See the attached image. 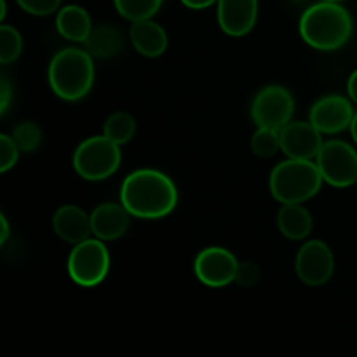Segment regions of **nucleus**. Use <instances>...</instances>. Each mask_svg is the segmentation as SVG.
<instances>
[{
  "label": "nucleus",
  "instance_id": "obj_3",
  "mask_svg": "<svg viewBox=\"0 0 357 357\" xmlns=\"http://www.w3.org/2000/svg\"><path fill=\"white\" fill-rule=\"evenodd\" d=\"M94 58L80 47H65L52 56L47 70L51 91L65 101H79L94 84Z\"/></svg>",
  "mask_w": 357,
  "mask_h": 357
},
{
  "label": "nucleus",
  "instance_id": "obj_33",
  "mask_svg": "<svg viewBox=\"0 0 357 357\" xmlns=\"http://www.w3.org/2000/svg\"><path fill=\"white\" fill-rule=\"evenodd\" d=\"M6 13H7V6L6 0H0V20H6Z\"/></svg>",
  "mask_w": 357,
  "mask_h": 357
},
{
  "label": "nucleus",
  "instance_id": "obj_12",
  "mask_svg": "<svg viewBox=\"0 0 357 357\" xmlns=\"http://www.w3.org/2000/svg\"><path fill=\"white\" fill-rule=\"evenodd\" d=\"M281 152L289 159L316 160L323 146V132L310 121H291L279 131Z\"/></svg>",
  "mask_w": 357,
  "mask_h": 357
},
{
  "label": "nucleus",
  "instance_id": "obj_34",
  "mask_svg": "<svg viewBox=\"0 0 357 357\" xmlns=\"http://www.w3.org/2000/svg\"><path fill=\"white\" fill-rule=\"evenodd\" d=\"M321 2H338L340 3V2H344V0H321Z\"/></svg>",
  "mask_w": 357,
  "mask_h": 357
},
{
  "label": "nucleus",
  "instance_id": "obj_23",
  "mask_svg": "<svg viewBox=\"0 0 357 357\" xmlns=\"http://www.w3.org/2000/svg\"><path fill=\"white\" fill-rule=\"evenodd\" d=\"M23 51V38L14 26L2 24L0 26V63L9 65L16 61Z\"/></svg>",
  "mask_w": 357,
  "mask_h": 357
},
{
  "label": "nucleus",
  "instance_id": "obj_13",
  "mask_svg": "<svg viewBox=\"0 0 357 357\" xmlns=\"http://www.w3.org/2000/svg\"><path fill=\"white\" fill-rule=\"evenodd\" d=\"M216 17L223 33L244 37L257 24L258 0H218Z\"/></svg>",
  "mask_w": 357,
  "mask_h": 357
},
{
  "label": "nucleus",
  "instance_id": "obj_21",
  "mask_svg": "<svg viewBox=\"0 0 357 357\" xmlns=\"http://www.w3.org/2000/svg\"><path fill=\"white\" fill-rule=\"evenodd\" d=\"M162 2L164 0H114L117 13L131 23L152 20L162 7Z\"/></svg>",
  "mask_w": 357,
  "mask_h": 357
},
{
  "label": "nucleus",
  "instance_id": "obj_28",
  "mask_svg": "<svg viewBox=\"0 0 357 357\" xmlns=\"http://www.w3.org/2000/svg\"><path fill=\"white\" fill-rule=\"evenodd\" d=\"M14 98V87L7 77H2L0 80V115H6L10 108Z\"/></svg>",
  "mask_w": 357,
  "mask_h": 357
},
{
  "label": "nucleus",
  "instance_id": "obj_17",
  "mask_svg": "<svg viewBox=\"0 0 357 357\" xmlns=\"http://www.w3.org/2000/svg\"><path fill=\"white\" fill-rule=\"evenodd\" d=\"M56 30L63 38L70 42H86L89 33L93 31V23H91V16L84 7L75 6H65L58 10L56 14Z\"/></svg>",
  "mask_w": 357,
  "mask_h": 357
},
{
  "label": "nucleus",
  "instance_id": "obj_35",
  "mask_svg": "<svg viewBox=\"0 0 357 357\" xmlns=\"http://www.w3.org/2000/svg\"><path fill=\"white\" fill-rule=\"evenodd\" d=\"M356 185H357V183H356Z\"/></svg>",
  "mask_w": 357,
  "mask_h": 357
},
{
  "label": "nucleus",
  "instance_id": "obj_30",
  "mask_svg": "<svg viewBox=\"0 0 357 357\" xmlns=\"http://www.w3.org/2000/svg\"><path fill=\"white\" fill-rule=\"evenodd\" d=\"M347 93H349V98L352 100V103L357 105V70H354V72L351 73V77H349Z\"/></svg>",
  "mask_w": 357,
  "mask_h": 357
},
{
  "label": "nucleus",
  "instance_id": "obj_9",
  "mask_svg": "<svg viewBox=\"0 0 357 357\" xmlns=\"http://www.w3.org/2000/svg\"><path fill=\"white\" fill-rule=\"evenodd\" d=\"M237 267L236 255L222 246L204 248L194 260L195 278L208 288H227L236 282Z\"/></svg>",
  "mask_w": 357,
  "mask_h": 357
},
{
  "label": "nucleus",
  "instance_id": "obj_27",
  "mask_svg": "<svg viewBox=\"0 0 357 357\" xmlns=\"http://www.w3.org/2000/svg\"><path fill=\"white\" fill-rule=\"evenodd\" d=\"M260 279V268L253 261H239L236 274V282L241 288H251Z\"/></svg>",
  "mask_w": 357,
  "mask_h": 357
},
{
  "label": "nucleus",
  "instance_id": "obj_10",
  "mask_svg": "<svg viewBox=\"0 0 357 357\" xmlns=\"http://www.w3.org/2000/svg\"><path fill=\"white\" fill-rule=\"evenodd\" d=\"M296 275L307 286H323L335 274V255L324 241H307L296 253Z\"/></svg>",
  "mask_w": 357,
  "mask_h": 357
},
{
  "label": "nucleus",
  "instance_id": "obj_25",
  "mask_svg": "<svg viewBox=\"0 0 357 357\" xmlns=\"http://www.w3.org/2000/svg\"><path fill=\"white\" fill-rule=\"evenodd\" d=\"M21 149L17 143L14 142L13 136L0 135V173H7L16 166L17 159H20Z\"/></svg>",
  "mask_w": 357,
  "mask_h": 357
},
{
  "label": "nucleus",
  "instance_id": "obj_24",
  "mask_svg": "<svg viewBox=\"0 0 357 357\" xmlns=\"http://www.w3.org/2000/svg\"><path fill=\"white\" fill-rule=\"evenodd\" d=\"M14 142L21 149V152H35L42 143V131L35 122L23 121L14 126L13 135Z\"/></svg>",
  "mask_w": 357,
  "mask_h": 357
},
{
  "label": "nucleus",
  "instance_id": "obj_2",
  "mask_svg": "<svg viewBox=\"0 0 357 357\" xmlns=\"http://www.w3.org/2000/svg\"><path fill=\"white\" fill-rule=\"evenodd\" d=\"M300 37L316 51H338L352 37V16L338 2H317L300 17Z\"/></svg>",
  "mask_w": 357,
  "mask_h": 357
},
{
  "label": "nucleus",
  "instance_id": "obj_29",
  "mask_svg": "<svg viewBox=\"0 0 357 357\" xmlns=\"http://www.w3.org/2000/svg\"><path fill=\"white\" fill-rule=\"evenodd\" d=\"M181 3H183L185 7H188V9L202 10L218 3V0H181Z\"/></svg>",
  "mask_w": 357,
  "mask_h": 357
},
{
  "label": "nucleus",
  "instance_id": "obj_20",
  "mask_svg": "<svg viewBox=\"0 0 357 357\" xmlns=\"http://www.w3.org/2000/svg\"><path fill=\"white\" fill-rule=\"evenodd\" d=\"M103 135L117 145H126L136 135V121L128 112H115L105 121Z\"/></svg>",
  "mask_w": 357,
  "mask_h": 357
},
{
  "label": "nucleus",
  "instance_id": "obj_5",
  "mask_svg": "<svg viewBox=\"0 0 357 357\" xmlns=\"http://www.w3.org/2000/svg\"><path fill=\"white\" fill-rule=\"evenodd\" d=\"M72 162L73 169L82 180L103 181L121 167V145L105 135L91 136L77 146Z\"/></svg>",
  "mask_w": 357,
  "mask_h": 357
},
{
  "label": "nucleus",
  "instance_id": "obj_31",
  "mask_svg": "<svg viewBox=\"0 0 357 357\" xmlns=\"http://www.w3.org/2000/svg\"><path fill=\"white\" fill-rule=\"evenodd\" d=\"M0 223H2V232H0V244H6L7 239H9V234H10V227L9 222L3 215H0Z\"/></svg>",
  "mask_w": 357,
  "mask_h": 357
},
{
  "label": "nucleus",
  "instance_id": "obj_6",
  "mask_svg": "<svg viewBox=\"0 0 357 357\" xmlns=\"http://www.w3.org/2000/svg\"><path fill=\"white\" fill-rule=\"evenodd\" d=\"M110 251L105 241L89 237L79 244H73L66 261L70 279L80 288H96L107 279L110 272Z\"/></svg>",
  "mask_w": 357,
  "mask_h": 357
},
{
  "label": "nucleus",
  "instance_id": "obj_11",
  "mask_svg": "<svg viewBox=\"0 0 357 357\" xmlns=\"http://www.w3.org/2000/svg\"><path fill=\"white\" fill-rule=\"evenodd\" d=\"M354 114L351 98L342 94H326L310 107L309 121L323 135H338L345 129H351Z\"/></svg>",
  "mask_w": 357,
  "mask_h": 357
},
{
  "label": "nucleus",
  "instance_id": "obj_7",
  "mask_svg": "<svg viewBox=\"0 0 357 357\" xmlns=\"http://www.w3.org/2000/svg\"><path fill=\"white\" fill-rule=\"evenodd\" d=\"M324 183L347 188L357 183V150L342 139L324 142L316 157Z\"/></svg>",
  "mask_w": 357,
  "mask_h": 357
},
{
  "label": "nucleus",
  "instance_id": "obj_8",
  "mask_svg": "<svg viewBox=\"0 0 357 357\" xmlns=\"http://www.w3.org/2000/svg\"><path fill=\"white\" fill-rule=\"evenodd\" d=\"M295 112V98L286 87L272 84L257 93L251 103V119L257 128H268L281 131L291 122Z\"/></svg>",
  "mask_w": 357,
  "mask_h": 357
},
{
  "label": "nucleus",
  "instance_id": "obj_18",
  "mask_svg": "<svg viewBox=\"0 0 357 357\" xmlns=\"http://www.w3.org/2000/svg\"><path fill=\"white\" fill-rule=\"evenodd\" d=\"M314 227L312 215L303 204H282L278 211V229L286 239L303 241Z\"/></svg>",
  "mask_w": 357,
  "mask_h": 357
},
{
  "label": "nucleus",
  "instance_id": "obj_15",
  "mask_svg": "<svg viewBox=\"0 0 357 357\" xmlns=\"http://www.w3.org/2000/svg\"><path fill=\"white\" fill-rule=\"evenodd\" d=\"M52 230L65 243L79 244L93 236L91 215H87L80 206L65 204L56 209L52 216Z\"/></svg>",
  "mask_w": 357,
  "mask_h": 357
},
{
  "label": "nucleus",
  "instance_id": "obj_19",
  "mask_svg": "<svg viewBox=\"0 0 357 357\" xmlns=\"http://www.w3.org/2000/svg\"><path fill=\"white\" fill-rule=\"evenodd\" d=\"M122 47H124V35L119 28L110 24H100L98 28H93L87 40L84 42V49L94 59L115 58Z\"/></svg>",
  "mask_w": 357,
  "mask_h": 357
},
{
  "label": "nucleus",
  "instance_id": "obj_26",
  "mask_svg": "<svg viewBox=\"0 0 357 357\" xmlns=\"http://www.w3.org/2000/svg\"><path fill=\"white\" fill-rule=\"evenodd\" d=\"M17 6L31 16H49L59 10L61 0H16Z\"/></svg>",
  "mask_w": 357,
  "mask_h": 357
},
{
  "label": "nucleus",
  "instance_id": "obj_1",
  "mask_svg": "<svg viewBox=\"0 0 357 357\" xmlns=\"http://www.w3.org/2000/svg\"><path fill=\"white\" fill-rule=\"evenodd\" d=\"M121 202L135 218L160 220L169 216L176 208L178 188L166 173L143 167L124 178Z\"/></svg>",
  "mask_w": 357,
  "mask_h": 357
},
{
  "label": "nucleus",
  "instance_id": "obj_32",
  "mask_svg": "<svg viewBox=\"0 0 357 357\" xmlns=\"http://www.w3.org/2000/svg\"><path fill=\"white\" fill-rule=\"evenodd\" d=\"M351 135H352V139H354V143L357 145V110H356V114H354V119H352Z\"/></svg>",
  "mask_w": 357,
  "mask_h": 357
},
{
  "label": "nucleus",
  "instance_id": "obj_4",
  "mask_svg": "<svg viewBox=\"0 0 357 357\" xmlns=\"http://www.w3.org/2000/svg\"><path fill=\"white\" fill-rule=\"evenodd\" d=\"M324 180L316 160L286 159L271 171L268 187L281 204H303L321 192Z\"/></svg>",
  "mask_w": 357,
  "mask_h": 357
},
{
  "label": "nucleus",
  "instance_id": "obj_16",
  "mask_svg": "<svg viewBox=\"0 0 357 357\" xmlns=\"http://www.w3.org/2000/svg\"><path fill=\"white\" fill-rule=\"evenodd\" d=\"M129 40L135 51L145 58H159L167 51V45H169L167 31L153 20L132 23L129 30Z\"/></svg>",
  "mask_w": 357,
  "mask_h": 357
},
{
  "label": "nucleus",
  "instance_id": "obj_14",
  "mask_svg": "<svg viewBox=\"0 0 357 357\" xmlns=\"http://www.w3.org/2000/svg\"><path fill=\"white\" fill-rule=\"evenodd\" d=\"M129 220L131 215L122 202H103L91 213L93 236L105 243L121 239L128 232Z\"/></svg>",
  "mask_w": 357,
  "mask_h": 357
},
{
  "label": "nucleus",
  "instance_id": "obj_22",
  "mask_svg": "<svg viewBox=\"0 0 357 357\" xmlns=\"http://www.w3.org/2000/svg\"><path fill=\"white\" fill-rule=\"evenodd\" d=\"M251 150L260 159H271L281 150V136L279 131L268 128H257L251 136Z\"/></svg>",
  "mask_w": 357,
  "mask_h": 357
}]
</instances>
